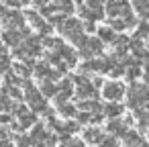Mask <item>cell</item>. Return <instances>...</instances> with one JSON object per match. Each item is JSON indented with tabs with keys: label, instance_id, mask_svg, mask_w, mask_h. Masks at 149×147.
<instances>
[{
	"label": "cell",
	"instance_id": "7a4b0ae2",
	"mask_svg": "<svg viewBox=\"0 0 149 147\" xmlns=\"http://www.w3.org/2000/svg\"><path fill=\"white\" fill-rule=\"evenodd\" d=\"M86 141L88 143H102V133L90 129V131H86Z\"/></svg>",
	"mask_w": 149,
	"mask_h": 147
},
{
	"label": "cell",
	"instance_id": "9c48e42d",
	"mask_svg": "<svg viewBox=\"0 0 149 147\" xmlns=\"http://www.w3.org/2000/svg\"><path fill=\"white\" fill-rule=\"evenodd\" d=\"M4 137V129H0V139H2Z\"/></svg>",
	"mask_w": 149,
	"mask_h": 147
},
{
	"label": "cell",
	"instance_id": "6da1fadb",
	"mask_svg": "<svg viewBox=\"0 0 149 147\" xmlns=\"http://www.w3.org/2000/svg\"><path fill=\"white\" fill-rule=\"evenodd\" d=\"M104 94H106V98L116 100V98H120V96H123V86H118L116 82H112V84H108V86L104 88Z\"/></svg>",
	"mask_w": 149,
	"mask_h": 147
},
{
	"label": "cell",
	"instance_id": "5b68a950",
	"mask_svg": "<svg viewBox=\"0 0 149 147\" xmlns=\"http://www.w3.org/2000/svg\"><path fill=\"white\" fill-rule=\"evenodd\" d=\"M100 145H102V147H116V141H114V139H102Z\"/></svg>",
	"mask_w": 149,
	"mask_h": 147
},
{
	"label": "cell",
	"instance_id": "52a82bcc",
	"mask_svg": "<svg viewBox=\"0 0 149 147\" xmlns=\"http://www.w3.org/2000/svg\"><path fill=\"white\" fill-rule=\"evenodd\" d=\"M65 147H82V143H80V141H68Z\"/></svg>",
	"mask_w": 149,
	"mask_h": 147
},
{
	"label": "cell",
	"instance_id": "ba28073f",
	"mask_svg": "<svg viewBox=\"0 0 149 147\" xmlns=\"http://www.w3.org/2000/svg\"><path fill=\"white\" fill-rule=\"evenodd\" d=\"M6 2H8V4H17V0H6Z\"/></svg>",
	"mask_w": 149,
	"mask_h": 147
},
{
	"label": "cell",
	"instance_id": "8992f818",
	"mask_svg": "<svg viewBox=\"0 0 149 147\" xmlns=\"http://www.w3.org/2000/svg\"><path fill=\"white\" fill-rule=\"evenodd\" d=\"M19 147H33V141L31 139H21L19 141Z\"/></svg>",
	"mask_w": 149,
	"mask_h": 147
},
{
	"label": "cell",
	"instance_id": "3957f363",
	"mask_svg": "<svg viewBox=\"0 0 149 147\" xmlns=\"http://www.w3.org/2000/svg\"><path fill=\"white\" fill-rule=\"evenodd\" d=\"M137 6H139L141 15H145V13L149 10V0H139V2H137Z\"/></svg>",
	"mask_w": 149,
	"mask_h": 147
},
{
	"label": "cell",
	"instance_id": "277c9868",
	"mask_svg": "<svg viewBox=\"0 0 149 147\" xmlns=\"http://www.w3.org/2000/svg\"><path fill=\"white\" fill-rule=\"evenodd\" d=\"M106 112H108V116H118L120 108H118V106H108V110H106Z\"/></svg>",
	"mask_w": 149,
	"mask_h": 147
}]
</instances>
